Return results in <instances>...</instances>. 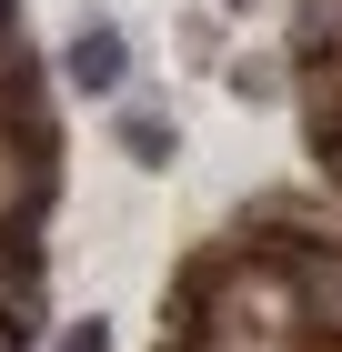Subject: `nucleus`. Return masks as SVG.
Listing matches in <instances>:
<instances>
[{
    "label": "nucleus",
    "instance_id": "obj_7",
    "mask_svg": "<svg viewBox=\"0 0 342 352\" xmlns=\"http://www.w3.org/2000/svg\"><path fill=\"white\" fill-rule=\"evenodd\" d=\"M51 352H111V322H101V312H81V322H61Z\"/></svg>",
    "mask_w": 342,
    "mask_h": 352
},
{
    "label": "nucleus",
    "instance_id": "obj_3",
    "mask_svg": "<svg viewBox=\"0 0 342 352\" xmlns=\"http://www.w3.org/2000/svg\"><path fill=\"white\" fill-rule=\"evenodd\" d=\"M111 131H121V162H131V171H171V162H182V121L151 111V101H131Z\"/></svg>",
    "mask_w": 342,
    "mask_h": 352
},
{
    "label": "nucleus",
    "instance_id": "obj_8",
    "mask_svg": "<svg viewBox=\"0 0 342 352\" xmlns=\"http://www.w3.org/2000/svg\"><path fill=\"white\" fill-rule=\"evenodd\" d=\"M222 10H252V0H222Z\"/></svg>",
    "mask_w": 342,
    "mask_h": 352
},
{
    "label": "nucleus",
    "instance_id": "obj_4",
    "mask_svg": "<svg viewBox=\"0 0 342 352\" xmlns=\"http://www.w3.org/2000/svg\"><path fill=\"white\" fill-rule=\"evenodd\" d=\"M41 232H0V312H21V322H41Z\"/></svg>",
    "mask_w": 342,
    "mask_h": 352
},
{
    "label": "nucleus",
    "instance_id": "obj_5",
    "mask_svg": "<svg viewBox=\"0 0 342 352\" xmlns=\"http://www.w3.org/2000/svg\"><path fill=\"white\" fill-rule=\"evenodd\" d=\"M292 60L302 71H342V0H302V21H292Z\"/></svg>",
    "mask_w": 342,
    "mask_h": 352
},
{
    "label": "nucleus",
    "instance_id": "obj_2",
    "mask_svg": "<svg viewBox=\"0 0 342 352\" xmlns=\"http://www.w3.org/2000/svg\"><path fill=\"white\" fill-rule=\"evenodd\" d=\"M61 81L81 91V101H111V91L131 81V41L111 21H91V30H71V51H61Z\"/></svg>",
    "mask_w": 342,
    "mask_h": 352
},
{
    "label": "nucleus",
    "instance_id": "obj_6",
    "mask_svg": "<svg viewBox=\"0 0 342 352\" xmlns=\"http://www.w3.org/2000/svg\"><path fill=\"white\" fill-rule=\"evenodd\" d=\"M232 91H242V101H272V91H282V60H272V51H242L232 60Z\"/></svg>",
    "mask_w": 342,
    "mask_h": 352
},
{
    "label": "nucleus",
    "instance_id": "obj_1",
    "mask_svg": "<svg viewBox=\"0 0 342 352\" xmlns=\"http://www.w3.org/2000/svg\"><path fill=\"white\" fill-rule=\"evenodd\" d=\"M51 171H61L51 121L0 131V232H41V212H51Z\"/></svg>",
    "mask_w": 342,
    "mask_h": 352
}]
</instances>
